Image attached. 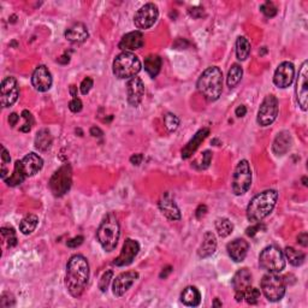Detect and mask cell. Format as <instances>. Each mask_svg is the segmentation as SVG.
<instances>
[{
  "label": "cell",
  "mask_w": 308,
  "mask_h": 308,
  "mask_svg": "<svg viewBox=\"0 0 308 308\" xmlns=\"http://www.w3.org/2000/svg\"><path fill=\"white\" fill-rule=\"evenodd\" d=\"M89 281V264L81 254L70 258L66 265L65 287L72 298H80Z\"/></svg>",
  "instance_id": "cell-1"
},
{
  "label": "cell",
  "mask_w": 308,
  "mask_h": 308,
  "mask_svg": "<svg viewBox=\"0 0 308 308\" xmlns=\"http://www.w3.org/2000/svg\"><path fill=\"white\" fill-rule=\"evenodd\" d=\"M278 200L277 190L269 189L254 196L247 207V218L252 223H260L271 215Z\"/></svg>",
  "instance_id": "cell-2"
},
{
  "label": "cell",
  "mask_w": 308,
  "mask_h": 308,
  "mask_svg": "<svg viewBox=\"0 0 308 308\" xmlns=\"http://www.w3.org/2000/svg\"><path fill=\"white\" fill-rule=\"evenodd\" d=\"M196 88L207 101L218 100L223 92V72L218 66H210L200 75Z\"/></svg>",
  "instance_id": "cell-3"
},
{
  "label": "cell",
  "mask_w": 308,
  "mask_h": 308,
  "mask_svg": "<svg viewBox=\"0 0 308 308\" xmlns=\"http://www.w3.org/2000/svg\"><path fill=\"white\" fill-rule=\"evenodd\" d=\"M119 236H121V228L117 217L113 213L108 215L102 219L101 224L99 225L96 231V237L105 252H113L118 245Z\"/></svg>",
  "instance_id": "cell-4"
},
{
  "label": "cell",
  "mask_w": 308,
  "mask_h": 308,
  "mask_svg": "<svg viewBox=\"0 0 308 308\" xmlns=\"http://www.w3.org/2000/svg\"><path fill=\"white\" fill-rule=\"evenodd\" d=\"M141 61L137 55L131 52H122L113 60V75L119 80L133 78L140 72Z\"/></svg>",
  "instance_id": "cell-5"
},
{
  "label": "cell",
  "mask_w": 308,
  "mask_h": 308,
  "mask_svg": "<svg viewBox=\"0 0 308 308\" xmlns=\"http://www.w3.org/2000/svg\"><path fill=\"white\" fill-rule=\"evenodd\" d=\"M286 255L277 246L264 248L259 255V265L269 274H280L286 269Z\"/></svg>",
  "instance_id": "cell-6"
},
{
  "label": "cell",
  "mask_w": 308,
  "mask_h": 308,
  "mask_svg": "<svg viewBox=\"0 0 308 308\" xmlns=\"http://www.w3.org/2000/svg\"><path fill=\"white\" fill-rule=\"evenodd\" d=\"M262 289L269 301L278 302L286 295V281L277 274L265 275L262 280Z\"/></svg>",
  "instance_id": "cell-7"
},
{
  "label": "cell",
  "mask_w": 308,
  "mask_h": 308,
  "mask_svg": "<svg viewBox=\"0 0 308 308\" xmlns=\"http://www.w3.org/2000/svg\"><path fill=\"white\" fill-rule=\"evenodd\" d=\"M72 184V170L69 164L60 166L57 171L52 175L49 180V189L54 196L60 198L64 196L70 190Z\"/></svg>",
  "instance_id": "cell-8"
},
{
  "label": "cell",
  "mask_w": 308,
  "mask_h": 308,
  "mask_svg": "<svg viewBox=\"0 0 308 308\" xmlns=\"http://www.w3.org/2000/svg\"><path fill=\"white\" fill-rule=\"evenodd\" d=\"M252 184L251 165L246 159L239 161L233 175V192L235 195L241 196L248 192Z\"/></svg>",
  "instance_id": "cell-9"
},
{
  "label": "cell",
  "mask_w": 308,
  "mask_h": 308,
  "mask_svg": "<svg viewBox=\"0 0 308 308\" xmlns=\"http://www.w3.org/2000/svg\"><path fill=\"white\" fill-rule=\"evenodd\" d=\"M278 100L275 95L266 96L264 99L262 105H260L259 111H258L257 122L260 127H269L276 121L278 116Z\"/></svg>",
  "instance_id": "cell-10"
},
{
  "label": "cell",
  "mask_w": 308,
  "mask_h": 308,
  "mask_svg": "<svg viewBox=\"0 0 308 308\" xmlns=\"http://www.w3.org/2000/svg\"><path fill=\"white\" fill-rule=\"evenodd\" d=\"M158 17H159V10L158 6L153 2H148L145 4L134 16V24L135 27L140 30H145L153 27L154 23L157 22Z\"/></svg>",
  "instance_id": "cell-11"
},
{
  "label": "cell",
  "mask_w": 308,
  "mask_h": 308,
  "mask_svg": "<svg viewBox=\"0 0 308 308\" xmlns=\"http://www.w3.org/2000/svg\"><path fill=\"white\" fill-rule=\"evenodd\" d=\"M19 96V88L17 80L12 76L5 77L0 87V102L2 107H11Z\"/></svg>",
  "instance_id": "cell-12"
},
{
  "label": "cell",
  "mask_w": 308,
  "mask_h": 308,
  "mask_svg": "<svg viewBox=\"0 0 308 308\" xmlns=\"http://www.w3.org/2000/svg\"><path fill=\"white\" fill-rule=\"evenodd\" d=\"M307 78H308V61L305 60L304 63H302L300 70H299V76H298V81H296V89H295L299 106H300L301 110L304 111H307L308 106Z\"/></svg>",
  "instance_id": "cell-13"
},
{
  "label": "cell",
  "mask_w": 308,
  "mask_h": 308,
  "mask_svg": "<svg viewBox=\"0 0 308 308\" xmlns=\"http://www.w3.org/2000/svg\"><path fill=\"white\" fill-rule=\"evenodd\" d=\"M295 77V66L290 61H283L276 69L274 75V83L278 88H288L292 86Z\"/></svg>",
  "instance_id": "cell-14"
},
{
  "label": "cell",
  "mask_w": 308,
  "mask_h": 308,
  "mask_svg": "<svg viewBox=\"0 0 308 308\" xmlns=\"http://www.w3.org/2000/svg\"><path fill=\"white\" fill-rule=\"evenodd\" d=\"M139 252H140L139 242L135 241V240L127 239L125 240L124 245H123L121 254L118 255L117 259H114L113 265L119 266V268L129 266L134 262V259L136 258V255L139 254Z\"/></svg>",
  "instance_id": "cell-15"
},
{
  "label": "cell",
  "mask_w": 308,
  "mask_h": 308,
  "mask_svg": "<svg viewBox=\"0 0 308 308\" xmlns=\"http://www.w3.org/2000/svg\"><path fill=\"white\" fill-rule=\"evenodd\" d=\"M31 83H33V87L37 92L45 93L47 90L51 89L53 78H52L48 67H46L45 65L37 66L34 70L33 76H31Z\"/></svg>",
  "instance_id": "cell-16"
},
{
  "label": "cell",
  "mask_w": 308,
  "mask_h": 308,
  "mask_svg": "<svg viewBox=\"0 0 308 308\" xmlns=\"http://www.w3.org/2000/svg\"><path fill=\"white\" fill-rule=\"evenodd\" d=\"M137 278H139V274L135 271L123 272V274L117 276L112 284L113 295L117 296V298H121L131 288V286H133Z\"/></svg>",
  "instance_id": "cell-17"
},
{
  "label": "cell",
  "mask_w": 308,
  "mask_h": 308,
  "mask_svg": "<svg viewBox=\"0 0 308 308\" xmlns=\"http://www.w3.org/2000/svg\"><path fill=\"white\" fill-rule=\"evenodd\" d=\"M158 206H159V210L160 212L163 213V216H165L170 221L176 222L181 219L180 208H178L177 204H176L174 198H172L170 193L166 192L160 196Z\"/></svg>",
  "instance_id": "cell-18"
},
{
  "label": "cell",
  "mask_w": 308,
  "mask_h": 308,
  "mask_svg": "<svg viewBox=\"0 0 308 308\" xmlns=\"http://www.w3.org/2000/svg\"><path fill=\"white\" fill-rule=\"evenodd\" d=\"M127 94H128V102L130 106L137 107L141 104L145 94V84L140 77L130 78L127 84Z\"/></svg>",
  "instance_id": "cell-19"
},
{
  "label": "cell",
  "mask_w": 308,
  "mask_h": 308,
  "mask_svg": "<svg viewBox=\"0 0 308 308\" xmlns=\"http://www.w3.org/2000/svg\"><path fill=\"white\" fill-rule=\"evenodd\" d=\"M143 45H145V39H143L142 33L139 30H135L125 34L122 37L118 47L123 52H130L142 48Z\"/></svg>",
  "instance_id": "cell-20"
},
{
  "label": "cell",
  "mask_w": 308,
  "mask_h": 308,
  "mask_svg": "<svg viewBox=\"0 0 308 308\" xmlns=\"http://www.w3.org/2000/svg\"><path fill=\"white\" fill-rule=\"evenodd\" d=\"M227 251L229 257L236 263H242L247 257L249 251V245L246 240L236 239L233 242L228 243Z\"/></svg>",
  "instance_id": "cell-21"
},
{
  "label": "cell",
  "mask_w": 308,
  "mask_h": 308,
  "mask_svg": "<svg viewBox=\"0 0 308 308\" xmlns=\"http://www.w3.org/2000/svg\"><path fill=\"white\" fill-rule=\"evenodd\" d=\"M208 135H210V129L208 128L200 129V130L194 135V137L187 143L186 147L182 149V158H183V159H189V158L195 153L196 149H198L199 146L204 142Z\"/></svg>",
  "instance_id": "cell-22"
},
{
  "label": "cell",
  "mask_w": 308,
  "mask_h": 308,
  "mask_svg": "<svg viewBox=\"0 0 308 308\" xmlns=\"http://www.w3.org/2000/svg\"><path fill=\"white\" fill-rule=\"evenodd\" d=\"M20 161H22L23 170H24V174L27 177L36 175L43 166L42 158L36 153H29Z\"/></svg>",
  "instance_id": "cell-23"
},
{
  "label": "cell",
  "mask_w": 308,
  "mask_h": 308,
  "mask_svg": "<svg viewBox=\"0 0 308 308\" xmlns=\"http://www.w3.org/2000/svg\"><path fill=\"white\" fill-rule=\"evenodd\" d=\"M293 145V139L292 135L289 131L284 130L277 134L276 139L274 141V145H272V151L276 155H284L289 152V149L292 148Z\"/></svg>",
  "instance_id": "cell-24"
},
{
  "label": "cell",
  "mask_w": 308,
  "mask_h": 308,
  "mask_svg": "<svg viewBox=\"0 0 308 308\" xmlns=\"http://www.w3.org/2000/svg\"><path fill=\"white\" fill-rule=\"evenodd\" d=\"M217 249V237L212 231H207L205 233L204 237H202V242L200 247L198 248V255L201 259L211 257L215 254Z\"/></svg>",
  "instance_id": "cell-25"
},
{
  "label": "cell",
  "mask_w": 308,
  "mask_h": 308,
  "mask_svg": "<svg viewBox=\"0 0 308 308\" xmlns=\"http://www.w3.org/2000/svg\"><path fill=\"white\" fill-rule=\"evenodd\" d=\"M88 36H89V33H88L86 24L81 22L75 23L65 31V39L72 43L84 42L88 39Z\"/></svg>",
  "instance_id": "cell-26"
},
{
  "label": "cell",
  "mask_w": 308,
  "mask_h": 308,
  "mask_svg": "<svg viewBox=\"0 0 308 308\" xmlns=\"http://www.w3.org/2000/svg\"><path fill=\"white\" fill-rule=\"evenodd\" d=\"M252 284V274L248 269H241L236 272L233 278V287L235 292H245Z\"/></svg>",
  "instance_id": "cell-27"
},
{
  "label": "cell",
  "mask_w": 308,
  "mask_h": 308,
  "mask_svg": "<svg viewBox=\"0 0 308 308\" xmlns=\"http://www.w3.org/2000/svg\"><path fill=\"white\" fill-rule=\"evenodd\" d=\"M181 301L188 307L199 306L201 302L200 292H199L195 287H187V288L182 292Z\"/></svg>",
  "instance_id": "cell-28"
},
{
  "label": "cell",
  "mask_w": 308,
  "mask_h": 308,
  "mask_svg": "<svg viewBox=\"0 0 308 308\" xmlns=\"http://www.w3.org/2000/svg\"><path fill=\"white\" fill-rule=\"evenodd\" d=\"M25 177H27V176H25L24 170H23L22 161L17 160L16 163H14L13 174L11 175L8 178H6V180H5V183H6L8 187L19 186V184H22L23 182H24Z\"/></svg>",
  "instance_id": "cell-29"
},
{
  "label": "cell",
  "mask_w": 308,
  "mask_h": 308,
  "mask_svg": "<svg viewBox=\"0 0 308 308\" xmlns=\"http://www.w3.org/2000/svg\"><path fill=\"white\" fill-rule=\"evenodd\" d=\"M52 135L48 129H41L35 136V148L39 151H47L52 145Z\"/></svg>",
  "instance_id": "cell-30"
},
{
  "label": "cell",
  "mask_w": 308,
  "mask_h": 308,
  "mask_svg": "<svg viewBox=\"0 0 308 308\" xmlns=\"http://www.w3.org/2000/svg\"><path fill=\"white\" fill-rule=\"evenodd\" d=\"M161 58L158 54H149L145 59V70L151 77H157L161 69Z\"/></svg>",
  "instance_id": "cell-31"
},
{
  "label": "cell",
  "mask_w": 308,
  "mask_h": 308,
  "mask_svg": "<svg viewBox=\"0 0 308 308\" xmlns=\"http://www.w3.org/2000/svg\"><path fill=\"white\" fill-rule=\"evenodd\" d=\"M251 54V42L245 36L237 37L236 40V57L239 60H246Z\"/></svg>",
  "instance_id": "cell-32"
},
{
  "label": "cell",
  "mask_w": 308,
  "mask_h": 308,
  "mask_svg": "<svg viewBox=\"0 0 308 308\" xmlns=\"http://www.w3.org/2000/svg\"><path fill=\"white\" fill-rule=\"evenodd\" d=\"M284 255H286V260H289V263L293 266H301L305 263V259H306L305 253L298 251L294 247H287L286 251H284Z\"/></svg>",
  "instance_id": "cell-33"
},
{
  "label": "cell",
  "mask_w": 308,
  "mask_h": 308,
  "mask_svg": "<svg viewBox=\"0 0 308 308\" xmlns=\"http://www.w3.org/2000/svg\"><path fill=\"white\" fill-rule=\"evenodd\" d=\"M242 76H243L242 66L239 65V64H234L228 72V77H227L228 87L230 88V89L231 88L236 87L237 84L240 83V81L242 80Z\"/></svg>",
  "instance_id": "cell-34"
},
{
  "label": "cell",
  "mask_w": 308,
  "mask_h": 308,
  "mask_svg": "<svg viewBox=\"0 0 308 308\" xmlns=\"http://www.w3.org/2000/svg\"><path fill=\"white\" fill-rule=\"evenodd\" d=\"M39 224V218L35 215H28L20 221L19 230L23 235H30Z\"/></svg>",
  "instance_id": "cell-35"
},
{
  "label": "cell",
  "mask_w": 308,
  "mask_h": 308,
  "mask_svg": "<svg viewBox=\"0 0 308 308\" xmlns=\"http://www.w3.org/2000/svg\"><path fill=\"white\" fill-rule=\"evenodd\" d=\"M216 229L219 236L224 239V237H228L233 233L234 224L228 218H219L216 222Z\"/></svg>",
  "instance_id": "cell-36"
},
{
  "label": "cell",
  "mask_w": 308,
  "mask_h": 308,
  "mask_svg": "<svg viewBox=\"0 0 308 308\" xmlns=\"http://www.w3.org/2000/svg\"><path fill=\"white\" fill-rule=\"evenodd\" d=\"M1 235L7 243V247H14L17 245V237L16 231L12 227H2L1 228Z\"/></svg>",
  "instance_id": "cell-37"
},
{
  "label": "cell",
  "mask_w": 308,
  "mask_h": 308,
  "mask_svg": "<svg viewBox=\"0 0 308 308\" xmlns=\"http://www.w3.org/2000/svg\"><path fill=\"white\" fill-rule=\"evenodd\" d=\"M164 124L170 133H172V131L177 130L178 125H180V118L174 113H166L164 116Z\"/></svg>",
  "instance_id": "cell-38"
},
{
  "label": "cell",
  "mask_w": 308,
  "mask_h": 308,
  "mask_svg": "<svg viewBox=\"0 0 308 308\" xmlns=\"http://www.w3.org/2000/svg\"><path fill=\"white\" fill-rule=\"evenodd\" d=\"M211 160H212V153H211V151H205L200 159L194 161L193 166L198 170H206L208 166H210Z\"/></svg>",
  "instance_id": "cell-39"
},
{
  "label": "cell",
  "mask_w": 308,
  "mask_h": 308,
  "mask_svg": "<svg viewBox=\"0 0 308 308\" xmlns=\"http://www.w3.org/2000/svg\"><path fill=\"white\" fill-rule=\"evenodd\" d=\"M260 290L257 288H252V287H249L245 290V299L246 301H247V304L249 305H255L258 304V301H259L260 299Z\"/></svg>",
  "instance_id": "cell-40"
},
{
  "label": "cell",
  "mask_w": 308,
  "mask_h": 308,
  "mask_svg": "<svg viewBox=\"0 0 308 308\" xmlns=\"http://www.w3.org/2000/svg\"><path fill=\"white\" fill-rule=\"evenodd\" d=\"M113 278V271L112 270H107L104 275L101 276L100 281H99V289H100L101 293H106L108 289V286H110L111 280Z\"/></svg>",
  "instance_id": "cell-41"
},
{
  "label": "cell",
  "mask_w": 308,
  "mask_h": 308,
  "mask_svg": "<svg viewBox=\"0 0 308 308\" xmlns=\"http://www.w3.org/2000/svg\"><path fill=\"white\" fill-rule=\"evenodd\" d=\"M22 117H23V119H24V124L19 128V130L22 131V133H29L31 129V125H33V123H34L33 116H31V113L29 112L28 110H24L22 112Z\"/></svg>",
  "instance_id": "cell-42"
},
{
  "label": "cell",
  "mask_w": 308,
  "mask_h": 308,
  "mask_svg": "<svg viewBox=\"0 0 308 308\" xmlns=\"http://www.w3.org/2000/svg\"><path fill=\"white\" fill-rule=\"evenodd\" d=\"M260 10L266 17H275L277 14V7L272 1H266L260 6Z\"/></svg>",
  "instance_id": "cell-43"
},
{
  "label": "cell",
  "mask_w": 308,
  "mask_h": 308,
  "mask_svg": "<svg viewBox=\"0 0 308 308\" xmlns=\"http://www.w3.org/2000/svg\"><path fill=\"white\" fill-rule=\"evenodd\" d=\"M0 306L1 307H12L14 306V298L10 293H4L0 299Z\"/></svg>",
  "instance_id": "cell-44"
},
{
  "label": "cell",
  "mask_w": 308,
  "mask_h": 308,
  "mask_svg": "<svg viewBox=\"0 0 308 308\" xmlns=\"http://www.w3.org/2000/svg\"><path fill=\"white\" fill-rule=\"evenodd\" d=\"M94 82L90 77H86L83 81H82L81 86H80V89H81V93L83 94V95H87L88 93L90 92V89H92Z\"/></svg>",
  "instance_id": "cell-45"
},
{
  "label": "cell",
  "mask_w": 308,
  "mask_h": 308,
  "mask_svg": "<svg viewBox=\"0 0 308 308\" xmlns=\"http://www.w3.org/2000/svg\"><path fill=\"white\" fill-rule=\"evenodd\" d=\"M69 108L71 112L77 113V112H80L82 108H83V104H82V101L78 98H74L71 101L69 102Z\"/></svg>",
  "instance_id": "cell-46"
},
{
  "label": "cell",
  "mask_w": 308,
  "mask_h": 308,
  "mask_svg": "<svg viewBox=\"0 0 308 308\" xmlns=\"http://www.w3.org/2000/svg\"><path fill=\"white\" fill-rule=\"evenodd\" d=\"M84 241V237L83 236H76V237H72V239H70L69 241L66 242V246L69 248H77L80 247V246L83 243Z\"/></svg>",
  "instance_id": "cell-47"
},
{
  "label": "cell",
  "mask_w": 308,
  "mask_h": 308,
  "mask_svg": "<svg viewBox=\"0 0 308 308\" xmlns=\"http://www.w3.org/2000/svg\"><path fill=\"white\" fill-rule=\"evenodd\" d=\"M204 8L202 7H192L189 10V14L194 18H200V17L204 16Z\"/></svg>",
  "instance_id": "cell-48"
},
{
  "label": "cell",
  "mask_w": 308,
  "mask_h": 308,
  "mask_svg": "<svg viewBox=\"0 0 308 308\" xmlns=\"http://www.w3.org/2000/svg\"><path fill=\"white\" fill-rule=\"evenodd\" d=\"M298 242L300 243L302 247H307L308 246V234L307 233H301L298 236Z\"/></svg>",
  "instance_id": "cell-49"
},
{
  "label": "cell",
  "mask_w": 308,
  "mask_h": 308,
  "mask_svg": "<svg viewBox=\"0 0 308 308\" xmlns=\"http://www.w3.org/2000/svg\"><path fill=\"white\" fill-rule=\"evenodd\" d=\"M246 113H247V107L245 106V105H240L239 107L235 110V114H236L239 118H242V117L246 116Z\"/></svg>",
  "instance_id": "cell-50"
},
{
  "label": "cell",
  "mask_w": 308,
  "mask_h": 308,
  "mask_svg": "<svg viewBox=\"0 0 308 308\" xmlns=\"http://www.w3.org/2000/svg\"><path fill=\"white\" fill-rule=\"evenodd\" d=\"M142 159H143V155L141 154V153H137V154H133L130 157V161H131V164H133V165H140L141 164V161H142Z\"/></svg>",
  "instance_id": "cell-51"
},
{
  "label": "cell",
  "mask_w": 308,
  "mask_h": 308,
  "mask_svg": "<svg viewBox=\"0 0 308 308\" xmlns=\"http://www.w3.org/2000/svg\"><path fill=\"white\" fill-rule=\"evenodd\" d=\"M260 229H262V224H260V223H257V225L247 229V235L248 236H254L258 231H260Z\"/></svg>",
  "instance_id": "cell-52"
},
{
  "label": "cell",
  "mask_w": 308,
  "mask_h": 308,
  "mask_svg": "<svg viewBox=\"0 0 308 308\" xmlns=\"http://www.w3.org/2000/svg\"><path fill=\"white\" fill-rule=\"evenodd\" d=\"M206 213H207V207L205 206V205H200V206L198 207V210H196L195 216H196V218L200 219L201 217H204Z\"/></svg>",
  "instance_id": "cell-53"
},
{
  "label": "cell",
  "mask_w": 308,
  "mask_h": 308,
  "mask_svg": "<svg viewBox=\"0 0 308 308\" xmlns=\"http://www.w3.org/2000/svg\"><path fill=\"white\" fill-rule=\"evenodd\" d=\"M18 119H19V117H18V114L17 113H11L10 116H8V124L11 125V127H14V125L17 124V122H18Z\"/></svg>",
  "instance_id": "cell-54"
},
{
  "label": "cell",
  "mask_w": 308,
  "mask_h": 308,
  "mask_svg": "<svg viewBox=\"0 0 308 308\" xmlns=\"http://www.w3.org/2000/svg\"><path fill=\"white\" fill-rule=\"evenodd\" d=\"M172 272V266H166L165 269H163V271L160 272V275H159V277L161 278V280H165V278H168V276L171 274Z\"/></svg>",
  "instance_id": "cell-55"
},
{
  "label": "cell",
  "mask_w": 308,
  "mask_h": 308,
  "mask_svg": "<svg viewBox=\"0 0 308 308\" xmlns=\"http://www.w3.org/2000/svg\"><path fill=\"white\" fill-rule=\"evenodd\" d=\"M90 135H92V136H94V137H101L102 131L99 128L93 127V128H90Z\"/></svg>",
  "instance_id": "cell-56"
},
{
  "label": "cell",
  "mask_w": 308,
  "mask_h": 308,
  "mask_svg": "<svg viewBox=\"0 0 308 308\" xmlns=\"http://www.w3.org/2000/svg\"><path fill=\"white\" fill-rule=\"evenodd\" d=\"M235 299H236L237 302H241V301L245 300V292H242V290H240V292H236Z\"/></svg>",
  "instance_id": "cell-57"
},
{
  "label": "cell",
  "mask_w": 308,
  "mask_h": 308,
  "mask_svg": "<svg viewBox=\"0 0 308 308\" xmlns=\"http://www.w3.org/2000/svg\"><path fill=\"white\" fill-rule=\"evenodd\" d=\"M69 90H70V94H71L72 98H77V87L74 86V84H71L69 88Z\"/></svg>",
  "instance_id": "cell-58"
},
{
  "label": "cell",
  "mask_w": 308,
  "mask_h": 308,
  "mask_svg": "<svg viewBox=\"0 0 308 308\" xmlns=\"http://www.w3.org/2000/svg\"><path fill=\"white\" fill-rule=\"evenodd\" d=\"M70 61V57L69 55H61V57L59 58V59H58V63H60V64H67Z\"/></svg>",
  "instance_id": "cell-59"
},
{
  "label": "cell",
  "mask_w": 308,
  "mask_h": 308,
  "mask_svg": "<svg viewBox=\"0 0 308 308\" xmlns=\"http://www.w3.org/2000/svg\"><path fill=\"white\" fill-rule=\"evenodd\" d=\"M213 306H216V307H222V302H219V301H218V299H216V300H215V304H213Z\"/></svg>",
  "instance_id": "cell-60"
},
{
  "label": "cell",
  "mask_w": 308,
  "mask_h": 308,
  "mask_svg": "<svg viewBox=\"0 0 308 308\" xmlns=\"http://www.w3.org/2000/svg\"><path fill=\"white\" fill-rule=\"evenodd\" d=\"M302 182H304V186H307V183H306V182H307V178H306V177L302 178Z\"/></svg>",
  "instance_id": "cell-61"
}]
</instances>
